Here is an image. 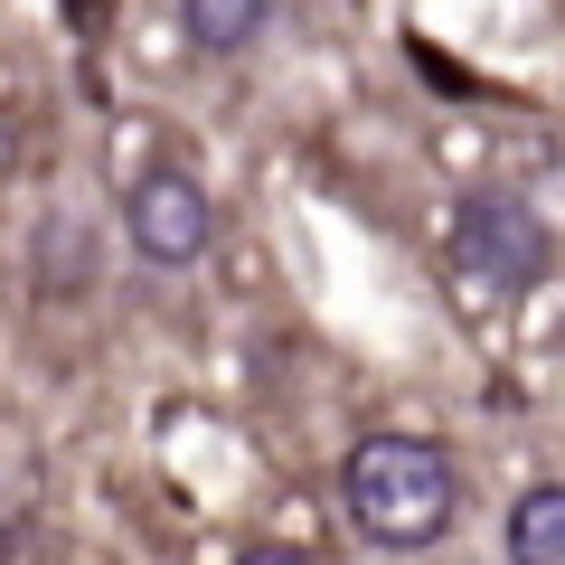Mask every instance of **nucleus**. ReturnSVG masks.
<instances>
[{"instance_id":"20e7f679","label":"nucleus","mask_w":565,"mask_h":565,"mask_svg":"<svg viewBox=\"0 0 565 565\" xmlns=\"http://www.w3.org/2000/svg\"><path fill=\"white\" fill-rule=\"evenodd\" d=\"M509 565H565V481H537L509 500V527H500Z\"/></svg>"},{"instance_id":"7ed1b4c3","label":"nucleus","mask_w":565,"mask_h":565,"mask_svg":"<svg viewBox=\"0 0 565 565\" xmlns=\"http://www.w3.org/2000/svg\"><path fill=\"white\" fill-rule=\"evenodd\" d=\"M122 226H132V255L199 264L207 245H217V199H207V180H189V170H141L132 199H122Z\"/></svg>"},{"instance_id":"39448f33","label":"nucleus","mask_w":565,"mask_h":565,"mask_svg":"<svg viewBox=\"0 0 565 565\" xmlns=\"http://www.w3.org/2000/svg\"><path fill=\"white\" fill-rule=\"evenodd\" d=\"M29 264H39V292H47V302H85V292H95V245H85L76 217H47L39 245H29Z\"/></svg>"},{"instance_id":"6e6552de","label":"nucleus","mask_w":565,"mask_h":565,"mask_svg":"<svg viewBox=\"0 0 565 565\" xmlns=\"http://www.w3.org/2000/svg\"><path fill=\"white\" fill-rule=\"evenodd\" d=\"M66 10H76V29H104V10H114V0H66Z\"/></svg>"},{"instance_id":"f257e3e1","label":"nucleus","mask_w":565,"mask_h":565,"mask_svg":"<svg viewBox=\"0 0 565 565\" xmlns=\"http://www.w3.org/2000/svg\"><path fill=\"white\" fill-rule=\"evenodd\" d=\"M340 509L359 537L396 546V556L444 546L462 527V462L444 444H424V434H367L340 462Z\"/></svg>"},{"instance_id":"0eeeda50","label":"nucleus","mask_w":565,"mask_h":565,"mask_svg":"<svg viewBox=\"0 0 565 565\" xmlns=\"http://www.w3.org/2000/svg\"><path fill=\"white\" fill-rule=\"evenodd\" d=\"M236 565H311V556H302V546H245Z\"/></svg>"},{"instance_id":"423d86ee","label":"nucleus","mask_w":565,"mask_h":565,"mask_svg":"<svg viewBox=\"0 0 565 565\" xmlns=\"http://www.w3.org/2000/svg\"><path fill=\"white\" fill-rule=\"evenodd\" d=\"M264 10L274 0H180V29H189L199 57H245L264 39Z\"/></svg>"},{"instance_id":"f03ea898","label":"nucleus","mask_w":565,"mask_h":565,"mask_svg":"<svg viewBox=\"0 0 565 565\" xmlns=\"http://www.w3.org/2000/svg\"><path fill=\"white\" fill-rule=\"evenodd\" d=\"M452 264H462L481 292L519 302V292H537V282L556 274V236H546V217L527 199H509V189H471V199L452 207Z\"/></svg>"}]
</instances>
